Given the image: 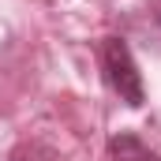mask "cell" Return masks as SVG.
Returning <instances> with one entry per match:
<instances>
[{"instance_id": "cell-1", "label": "cell", "mask_w": 161, "mask_h": 161, "mask_svg": "<svg viewBox=\"0 0 161 161\" xmlns=\"http://www.w3.org/2000/svg\"><path fill=\"white\" fill-rule=\"evenodd\" d=\"M101 71H105V82L109 90L120 97L127 109H139L146 101V86H142V71L127 49L124 38H105L101 41Z\"/></svg>"}, {"instance_id": "cell-2", "label": "cell", "mask_w": 161, "mask_h": 161, "mask_svg": "<svg viewBox=\"0 0 161 161\" xmlns=\"http://www.w3.org/2000/svg\"><path fill=\"white\" fill-rule=\"evenodd\" d=\"M109 154L113 161H161V154H154L139 135H131V131H120V135H113L109 139Z\"/></svg>"}]
</instances>
